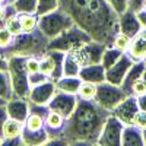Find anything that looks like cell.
<instances>
[{"label":"cell","mask_w":146,"mask_h":146,"mask_svg":"<svg viewBox=\"0 0 146 146\" xmlns=\"http://www.w3.org/2000/svg\"><path fill=\"white\" fill-rule=\"evenodd\" d=\"M137 102H139V108L143 110V111H146V94L137 96Z\"/></svg>","instance_id":"44"},{"label":"cell","mask_w":146,"mask_h":146,"mask_svg":"<svg viewBox=\"0 0 146 146\" xmlns=\"http://www.w3.org/2000/svg\"><path fill=\"white\" fill-rule=\"evenodd\" d=\"M2 139H3V137H2V135H0V143H2Z\"/></svg>","instance_id":"51"},{"label":"cell","mask_w":146,"mask_h":146,"mask_svg":"<svg viewBox=\"0 0 146 146\" xmlns=\"http://www.w3.org/2000/svg\"><path fill=\"white\" fill-rule=\"evenodd\" d=\"M143 7H145V9H146V3H145V6H143Z\"/></svg>","instance_id":"53"},{"label":"cell","mask_w":146,"mask_h":146,"mask_svg":"<svg viewBox=\"0 0 146 146\" xmlns=\"http://www.w3.org/2000/svg\"><path fill=\"white\" fill-rule=\"evenodd\" d=\"M0 3H9V0H0Z\"/></svg>","instance_id":"49"},{"label":"cell","mask_w":146,"mask_h":146,"mask_svg":"<svg viewBox=\"0 0 146 146\" xmlns=\"http://www.w3.org/2000/svg\"><path fill=\"white\" fill-rule=\"evenodd\" d=\"M108 45L104 42H100L96 40H91L89 42H85L80 47H76L75 50L69 51L73 57L76 58V62L80 66H88V64H96L101 63L104 51Z\"/></svg>","instance_id":"8"},{"label":"cell","mask_w":146,"mask_h":146,"mask_svg":"<svg viewBox=\"0 0 146 146\" xmlns=\"http://www.w3.org/2000/svg\"><path fill=\"white\" fill-rule=\"evenodd\" d=\"M12 5L18 13H36L38 0H15Z\"/></svg>","instance_id":"27"},{"label":"cell","mask_w":146,"mask_h":146,"mask_svg":"<svg viewBox=\"0 0 146 146\" xmlns=\"http://www.w3.org/2000/svg\"><path fill=\"white\" fill-rule=\"evenodd\" d=\"M78 100H79V96L76 94H69V92L57 89L51 101L48 102V108L60 113L64 118H69L78 105Z\"/></svg>","instance_id":"10"},{"label":"cell","mask_w":146,"mask_h":146,"mask_svg":"<svg viewBox=\"0 0 146 146\" xmlns=\"http://www.w3.org/2000/svg\"><path fill=\"white\" fill-rule=\"evenodd\" d=\"M121 145L124 146H143V130L135 124L124 126L123 136H121Z\"/></svg>","instance_id":"19"},{"label":"cell","mask_w":146,"mask_h":146,"mask_svg":"<svg viewBox=\"0 0 146 146\" xmlns=\"http://www.w3.org/2000/svg\"><path fill=\"white\" fill-rule=\"evenodd\" d=\"M145 70H146V66H145L143 62H135V63L131 64V67L129 69L127 75H126V78L123 80V83H121V88L126 91L127 95H131V86H133V83L143 76V72Z\"/></svg>","instance_id":"21"},{"label":"cell","mask_w":146,"mask_h":146,"mask_svg":"<svg viewBox=\"0 0 146 146\" xmlns=\"http://www.w3.org/2000/svg\"><path fill=\"white\" fill-rule=\"evenodd\" d=\"M60 7L73 18L75 23L86 31L92 40L111 45L120 32L118 13L107 0H58Z\"/></svg>","instance_id":"1"},{"label":"cell","mask_w":146,"mask_h":146,"mask_svg":"<svg viewBox=\"0 0 146 146\" xmlns=\"http://www.w3.org/2000/svg\"><path fill=\"white\" fill-rule=\"evenodd\" d=\"M19 21L23 32H31L38 28V15L36 13H19Z\"/></svg>","instance_id":"28"},{"label":"cell","mask_w":146,"mask_h":146,"mask_svg":"<svg viewBox=\"0 0 146 146\" xmlns=\"http://www.w3.org/2000/svg\"><path fill=\"white\" fill-rule=\"evenodd\" d=\"M96 89H98V85L96 83L82 80V85H80V88L78 91V96L82 98V100H95Z\"/></svg>","instance_id":"29"},{"label":"cell","mask_w":146,"mask_h":146,"mask_svg":"<svg viewBox=\"0 0 146 146\" xmlns=\"http://www.w3.org/2000/svg\"><path fill=\"white\" fill-rule=\"evenodd\" d=\"M50 137H51V135L45 127H42L40 130H29V129L23 127V131H22V142H23V145H28V146L47 145Z\"/></svg>","instance_id":"17"},{"label":"cell","mask_w":146,"mask_h":146,"mask_svg":"<svg viewBox=\"0 0 146 146\" xmlns=\"http://www.w3.org/2000/svg\"><path fill=\"white\" fill-rule=\"evenodd\" d=\"M139 102H137V96L135 95H127L126 98L121 101L113 111L111 114H114L121 123H124V126L127 124H133L135 115L139 111Z\"/></svg>","instance_id":"11"},{"label":"cell","mask_w":146,"mask_h":146,"mask_svg":"<svg viewBox=\"0 0 146 146\" xmlns=\"http://www.w3.org/2000/svg\"><path fill=\"white\" fill-rule=\"evenodd\" d=\"M133 63H135V60L129 56V53H124L123 56H121V58L113 67H110L107 70L105 80L110 82V83H114V85L121 86V83H123V80H124V78L127 75V72H129V69L131 67Z\"/></svg>","instance_id":"13"},{"label":"cell","mask_w":146,"mask_h":146,"mask_svg":"<svg viewBox=\"0 0 146 146\" xmlns=\"http://www.w3.org/2000/svg\"><path fill=\"white\" fill-rule=\"evenodd\" d=\"M82 66L76 62V58L70 53H66L64 64H63V76H79Z\"/></svg>","instance_id":"26"},{"label":"cell","mask_w":146,"mask_h":146,"mask_svg":"<svg viewBox=\"0 0 146 146\" xmlns=\"http://www.w3.org/2000/svg\"><path fill=\"white\" fill-rule=\"evenodd\" d=\"M146 94V82L143 80V78L137 79L131 86V95L135 96H140V95H145Z\"/></svg>","instance_id":"37"},{"label":"cell","mask_w":146,"mask_h":146,"mask_svg":"<svg viewBox=\"0 0 146 146\" xmlns=\"http://www.w3.org/2000/svg\"><path fill=\"white\" fill-rule=\"evenodd\" d=\"M25 67H27L28 73L40 72V57H36V56H27Z\"/></svg>","instance_id":"35"},{"label":"cell","mask_w":146,"mask_h":146,"mask_svg":"<svg viewBox=\"0 0 146 146\" xmlns=\"http://www.w3.org/2000/svg\"><path fill=\"white\" fill-rule=\"evenodd\" d=\"M143 63H145V66H146V57L143 58Z\"/></svg>","instance_id":"50"},{"label":"cell","mask_w":146,"mask_h":146,"mask_svg":"<svg viewBox=\"0 0 146 146\" xmlns=\"http://www.w3.org/2000/svg\"><path fill=\"white\" fill-rule=\"evenodd\" d=\"M57 91L56 86V82L48 79L40 85H35V86L31 88L29 96H28V101L31 104H38V105H48V102L51 101V98L54 96Z\"/></svg>","instance_id":"12"},{"label":"cell","mask_w":146,"mask_h":146,"mask_svg":"<svg viewBox=\"0 0 146 146\" xmlns=\"http://www.w3.org/2000/svg\"><path fill=\"white\" fill-rule=\"evenodd\" d=\"M22 131H23V123H21V121L9 117V118L6 120L5 126H3L2 137H3V139L18 137V136H22Z\"/></svg>","instance_id":"23"},{"label":"cell","mask_w":146,"mask_h":146,"mask_svg":"<svg viewBox=\"0 0 146 146\" xmlns=\"http://www.w3.org/2000/svg\"><path fill=\"white\" fill-rule=\"evenodd\" d=\"M25 60L27 56H21V54H13L7 57L13 96L28 100L31 92V83H29V73L25 67Z\"/></svg>","instance_id":"4"},{"label":"cell","mask_w":146,"mask_h":146,"mask_svg":"<svg viewBox=\"0 0 146 146\" xmlns=\"http://www.w3.org/2000/svg\"><path fill=\"white\" fill-rule=\"evenodd\" d=\"M118 28H120V32L129 35L130 38H133L136 34H139L142 29V25L137 19L136 12L131 9H127L126 12H123L118 16Z\"/></svg>","instance_id":"14"},{"label":"cell","mask_w":146,"mask_h":146,"mask_svg":"<svg viewBox=\"0 0 146 146\" xmlns=\"http://www.w3.org/2000/svg\"><path fill=\"white\" fill-rule=\"evenodd\" d=\"M73 23H75L73 18L62 7L50 12V13H45L42 16H38V28L48 40H53L54 36L70 28Z\"/></svg>","instance_id":"6"},{"label":"cell","mask_w":146,"mask_h":146,"mask_svg":"<svg viewBox=\"0 0 146 146\" xmlns=\"http://www.w3.org/2000/svg\"><path fill=\"white\" fill-rule=\"evenodd\" d=\"M91 40L92 36L86 31H83L78 23H73L70 28H67L62 34L54 36L53 40H50L48 50H60V51L69 53L72 50H75L76 47H80L85 42H89Z\"/></svg>","instance_id":"5"},{"label":"cell","mask_w":146,"mask_h":146,"mask_svg":"<svg viewBox=\"0 0 146 146\" xmlns=\"http://www.w3.org/2000/svg\"><path fill=\"white\" fill-rule=\"evenodd\" d=\"M0 98H3L6 101L13 98V88H12V79H10L9 69L7 70L0 69Z\"/></svg>","instance_id":"24"},{"label":"cell","mask_w":146,"mask_h":146,"mask_svg":"<svg viewBox=\"0 0 146 146\" xmlns=\"http://www.w3.org/2000/svg\"><path fill=\"white\" fill-rule=\"evenodd\" d=\"M143 140H145V145H146V129L143 130Z\"/></svg>","instance_id":"46"},{"label":"cell","mask_w":146,"mask_h":146,"mask_svg":"<svg viewBox=\"0 0 146 146\" xmlns=\"http://www.w3.org/2000/svg\"><path fill=\"white\" fill-rule=\"evenodd\" d=\"M130 42H131V38L129 35L123 34V32H118L115 36H114V40H113V47L118 48L120 51H123V53H127L129 51V47H130Z\"/></svg>","instance_id":"33"},{"label":"cell","mask_w":146,"mask_h":146,"mask_svg":"<svg viewBox=\"0 0 146 146\" xmlns=\"http://www.w3.org/2000/svg\"><path fill=\"white\" fill-rule=\"evenodd\" d=\"M127 53L135 62H143L146 57V28H142L140 32L131 38Z\"/></svg>","instance_id":"16"},{"label":"cell","mask_w":146,"mask_h":146,"mask_svg":"<svg viewBox=\"0 0 146 146\" xmlns=\"http://www.w3.org/2000/svg\"><path fill=\"white\" fill-rule=\"evenodd\" d=\"M5 15H6V5L5 3H0V23H3Z\"/></svg>","instance_id":"45"},{"label":"cell","mask_w":146,"mask_h":146,"mask_svg":"<svg viewBox=\"0 0 146 146\" xmlns=\"http://www.w3.org/2000/svg\"><path fill=\"white\" fill-rule=\"evenodd\" d=\"M145 3H146V0H129V9L139 12L140 9H143Z\"/></svg>","instance_id":"41"},{"label":"cell","mask_w":146,"mask_h":146,"mask_svg":"<svg viewBox=\"0 0 146 146\" xmlns=\"http://www.w3.org/2000/svg\"><path fill=\"white\" fill-rule=\"evenodd\" d=\"M7 101L6 100H3V98H0V105H3V104H6Z\"/></svg>","instance_id":"47"},{"label":"cell","mask_w":146,"mask_h":146,"mask_svg":"<svg viewBox=\"0 0 146 146\" xmlns=\"http://www.w3.org/2000/svg\"><path fill=\"white\" fill-rule=\"evenodd\" d=\"M13 38L15 35L5 27V23H0V51L3 53L5 50H7L13 42Z\"/></svg>","instance_id":"31"},{"label":"cell","mask_w":146,"mask_h":146,"mask_svg":"<svg viewBox=\"0 0 146 146\" xmlns=\"http://www.w3.org/2000/svg\"><path fill=\"white\" fill-rule=\"evenodd\" d=\"M7 118H9L7 108H6V104H3V105H0V135H2L3 126H5V123H6Z\"/></svg>","instance_id":"40"},{"label":"cell","mask_w":146,"mask_h":146,"mask_svg":"<svg viewBox=\"0 0 146 146\" xmlns=\"http://www.w3.org/2000/svg\"><path fill=\"white\" fill-rule=\"evenodd\" d=\"M6 108H7V114L10 118H15L21 123H25L31 110H29V101L23 100V98H10L6 102Z\"/></svg>","instance_id":"15"},{"label":"cell","mask_w":146,"mask_h":146,"mask_svg":"<svg viewBox=\"0 0 146 146\" xmlns=\"http://www.w3.org/2000/svg\"><path fill=\"white\" fill-rule=\"evenodd\" d=\"M50 78H48L47 75H44V73L40 70V72H35V73H29V83H31V88L35 86V85H40L45 80H48Z\"/></svg>","instance_id":"38"},{"label":"cell","mask_w":146,"mask_h":146,"mask_svg":"<svg viewBox=\"0 0 146 146\" xmlns=\"http://www.w3.org/2000/svg\"><path fill=\"white\" fill-rule=\"evenodd\" d=\"M82 85V79L79 76H62L56 80V86L58 91H64L69 94H76Z\"/></svg>","instance_id":"22"},{"label":"cell","mask_w":146,"mask_h":146,"mask_svg":"<svg viewBox=\"0 0 146 146\" xmlns=\"http://www.w3.org/2000/svg\"><path fill=\"white\" fill-rule=\"evenodd\" d=\"M142 78H143V80H145V82H146V70H145V72H143V76H142Z\"/></svg>","instance_id":"48"},{"label":"cell","mask_w":146,"mask_h":146,"mask_svg":"<svg viewBox=\"0 0 146 146\" xmlns=\"http://www.w3.org/2000/svg\"><path fill=\"white\" fill-rule=\"evenodd\" d=\"M3 23H5V27L13 35H19V34L23 32L22 31V25H21V21H19V13L13 15V16H9L7 19L3 21Z\"/></svg>","instance_id":"34"},{"label":"cell","mask_w":146,"mask_h":146,"mask_svg":"<svg viewBox=\"0 0 146 146\" xmlns=\"http://www.w3.org/2000/svg\"><path fill=\"white\" fill-rule=\"evenodd\" d=\"M127 96L126 91L118 86V85L110 83L107 80L98 83V89H96V95H95V101L98 102L102 108L113 111V110L123 101Z\"/></svg>","instance_id":"7"},{"label":"cell","mask_w":146,"mask_h":146,"mask_svg":"<svg viewBox=\"0 0 146 146\" xmlns=\"http://www.w3.org/2000/svg\"><path fill=\"white\" fill-rule=\"evenodd\" d=\"M123 130H124V123H121L114 114H110L104 127H102L101 136H100L96 145H101V146H118V145H121Z\"/></svg>","instance_id":"9"},{"label":"cell","mask_w":146,"mask_h":146,"mask_svg":"<svg viewBox=\"0 0 146 146\" xmlns=\"http://www.w3.org/2000/svg\"><path fill=\"white\" fill-rule=\"evenodd\" d=\"M136 15H137V19L140 22V25L142 28H146V9H140L139 12H136Z\"/></svg>","instance_id":"43"},{"label":"cell","mask_w":146,"mask_h":146,"mask_svg":"<svg viewBox=\"0 0 146 146\" xmlns=\"http://www.w3.org/2000/svg\"><path fill=\"white\" fill-rule=\"evenodd\" d=\"M23 127L29 129V130H40V129L45 127V118L36 113H29L27 121L23 123Z\"/></svg>","instance_id":"30"},{"label":"cell","mask_w":146,"mask_h":146,"mask_svg":"<svg viewBox=\"0 0 146 146\" xmlns=\"http://www.w3.org/2000/svg\"><path fill=\"white\" fill-rule=\"evenodd\" d=\"M107 2L118 13V16L129 9V0H107Z\"/></svg>","instance_id":"36"},{"label":"cell","mask_w":146,"mask_h":146,"mask_svg":"<svg viewBox=\"0 0 146 146\" xmlns=\"http://www.w3.org/2000/svg\"><path fill=\"white\" fill-rule=\"evenodd\" d=\"M60 7V2L58 0H38V7H36V15L42 16L45 13L56 10Z\"/></svg>","instance_id":"32"},{"label":"cell","mask_w":146,"mask_h":146,"mask_svg":"<svg viewBox=\"0 0 146 146\" xmlns=\"http://www.w3.org/2000/svg\"><path fill=\"white\" fill-rule=\"evenodd\" d=\"M12 2H15V0H9V3H12Z\"/></svg>","instance_id":"52"},{"label":"cell","mask_w":146,"mask_h":146,"mask_svg":"<svg viewBox=\"0 0 146 146\" xmlns=\"http://www.w3.org/2000/svg\"><path fill=\"white\" fill-rule=\"evenodd\" d=\"M66 120L60 113L57 111H53V110H50L45 117V129L50 131L51 137L54 136H62V131L64 129V124H66Z\"/></svg>","instance_id":"20"},{"label":"cell","mask_w":146,"mask_h":146,"mask_svg":"<svg viewBox=\"0 0 146 146\" xmlns=\"http://www.w3.org/2000/svg\"><path fill=\"white\" fill-rule=\"evenodd\" d=\"M123 54H124V53L120 51L118 48H115V47H113V45H108V47L105 48V51H104L101 64L105 67V70H108L110 67H113V66L118 62Z\"/></svg>","instance_id":"25"},{"label":"cell","mask_w":146,"mask_h":146,"mask_svg":"<svg viewBox=\"0 0 146 146\" xmlns=\"http://www.w3.org/2000/svg\"><path fill=\"white\" fill-rule=\"evenodd\" d=\"M0 145H6V146H10V145H23L22 142V136H18V137H9V139H2V143Z\"/></svg>","instance_id":"42"},{"label":"cell","mask_w":146,"mask_h":146,"mask_svg":"<svg viewBox=\"0 0 146 146\" xmlns=\"http://www.w3.org/2000/svg\"><path fill=\"white\" fill-rule=\"evenodd\" d=\"M111 111L102 108L95 100H78V105L66 120L62 137L69 145H95L98 143L102 127Z\"/></svg>","instance_id":"2"},{"label":"cell","mask_w":146,"mask_h":146,"mask_svg":"<svg viewBox=\"0 0 146 146\" xmlns=\"http://www.w3.org/2000/svg\"><path fill=\"white\" fill-rule=\"evenodd\" d=\"M133 124L137 126V127L142 129V130H145V129H146V111H143V110H139L137 114L135 115Z\"/></svg>","instance_id":"39"},{"label":"cell","mask_w":146,"mask_h":146,"mask_svg":"<svg viewBox=\"0 0 146 146\" xmlns=\"http://www.w3.org/2000/svg\"><path fill=\"white\" fill-rule=\"evenodd\" d=\"M48 42L50 40L41 32L40 28H36L31 32H22L19 35H15L12 45L3 51V54L6 57L13 54L41 57L48 50Z\"/></svg>","instance_id":"3"},{"label":"cell","mask_w":146,"mask_h":146,"mask_svg":"<svg viewBox=\"0 0 146 146\" xmlns=\"http://www.w3.org/2000/svg\"><path fill=\"white\" fill-rule=\"evenodd\" d=\"M105 67L101 63H96V64H88V66H82L80 72H79V78L82 80H86V82H92V83H101L105 80Z\"/></svg>","instance_id":"18"}]
</instances>
